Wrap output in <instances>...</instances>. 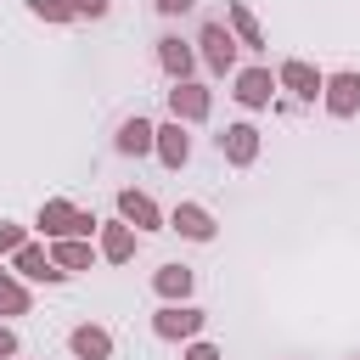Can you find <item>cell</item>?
Wrapping results in <instances>:
<instances>
[{
    "instance_id": "d6986e66",
    "label": "cell",
    "mask_w": 360,
    "mask_h": 360,
    "mask_svg": "<svg viewBox=\"0 0 360 360\" xmlns=\"http://www.w3.org/2000/svg\"><path fill=\"white\" fill-rule=\"evenodd\" d=\"M51 259H56V264L73 276V270H90V259H96V253H90V242L68 236V242H51Z\"/></svg>"
},
{
    "instance_id": "5bb4252c",
    "label": "cell",
    "mask_w": 360,
    "mask_h": 360,
    "mask_svg": "<svg viewBox=\"0 0 360 360\" xmlns=\"http://www.w3.org/2000/svg\"><path fill=\"white\" fill-rule=\"evenodd\" d=\"M68 349H73L79 360H107V354H112V332H107V326H90V321H79V326L68 332Z\"/></svg>"
},
{
    "instance_id": "6da1fadb",
    "label": "cell",
    "mask_w": 360,
    "mask_h": 360,
    "mask_svg": "<svg viewBox=\"0 0 360 360\" xmlns=\"http://www.w3.org/2000/svg\"><path fill=\"white\" fill-rule=\"evenodd\" d=\"M34 225L45 231V242H68V236L90 242V231H96L101 219L84 214V208H73V202H62V197H51V202H39V219H34Z\"/></svg>"
},
{
    "instance_id": "52a82bcc",
    "label": "cell",
    "mask_w": 360,
    "mask_h": 360,
    "mask_svg": "<svg viewBox=\"0 0 360 360\" xmlns=\"http://www.w3.org/2000/svg\"><path fill=\"white\" fill-rule=\"evenodd\" d=\"M219 158H225L231 169H248V163L259 158V129H253V124H225V129H219Z\"/></svg>"
},
{
    "instance_id": "ac0fdd59",
    "label": "cell",
    "mask_w": 360,
    "mask_h": 360,
    "mask_svg": "<svg viewBox=\"0 0 360 360\" xmlns=\"http://www.w3.org/2000/svg\"><path fill=\"white\" fill-rule=\"evenodd\" d=\"M158 158H163L169 169H186V158H191V135H186L180 118H169V124L158 129Z\"/></svg>"
},
{
    "instance_id": "5b68a950",
    "label": "cell",
    "mask_w": 360,
    "mask_h": 360,
    "mask_svg": "<svg viewBox=\"0 0 360 360\" xmlns=\"http://www.w3.org/2000/svg\"><path fill=\"white\" fill-rule=\"evenodd\" d=\"M208 326V315L197 309V304H163L158 315H152V332L158 338H197Z\"/></svg>"
},
{
    "instance_id": "30bf717a",
    "label": "cell",
    "mask_w": 360,
    "mask_h": 360,
    "mask_svg": "<svg viewBox=\"0 0 360 360\" xmlns=\"http://www.w3.org/2000/svg\"><path fill=\"white\" fill-rule=\"evenodd\" d=\"M169 231H180L186 242H214V214L202 202H174L169 208Z\"/></svg>"
},
{
    "instance_id": "484cf974",
    "label": "cell",
    "mask_w": 360,
    "mask_h": 360,
    "mask_svg": "<svg viewBox=\"0 0 360 360\" xmlns=\"http://www.w3.org/2000/svg\"><path fill=\"white\" fill-rule=\"evenodd\" d=\"M152 6H158V11H163V17H180V11H191V6H197V0H152Z\"/></svg>"
},
{
    "instance_id": "3957f363",
    "label": "cell",
    "mask_w": 360,
    "mask_h": 360,
    "mask_svg": "<svg viewBox=\"0 0 360 360\" xmlns=\"http://www.w3.org/2000/svg\"><path fill=\"white\" fill-rule=\"evenodd\" d=\"M276 84H281V90H292L298 101H315V96L326 90V73H321V68H309L304 56H287V62L276 68Z\"/></svg>"
},
{
    "instance_id": "ba28073f",
    "label": "cell",
    "mask_w": 360,
    "mask_h": 360,
    "mask_svg": "<svg viewBox=\"0 0 360 360\" xmlns=\"http://www.w3.org/2000/svg\"><path fill=\"white\" fill-rule=\"evenodd\" d=\"M11 264H17V276H22V281H51V287H56V281H68V270H62L39 242L17 248V253H11Z\"/></svg>"
},
{
    "instance_id": "603a6c76",
    "label": "cell",
    "mask_w": 360,
    "mask_h": 360,
    "mask_svg": "<svg viewBox=\"0 0 360 360\" xmlns=\"http://www.w3.org/2000/svg\"><path fill=\"white\" fill-rule=\"evenodd\" d=\"M17 349H22V343H17V332L0 321V360H17Z\"/></svg>"
},
{
    "instance_id": "277c9868",
    "label": "cell",
    "mask_w": 360,
    "mask_h": 360,
    "mask_svg": "<svg viewBox=\"0 0 360 360\" xmlns=\"http://www.w3.org/2000/svg\"><path fill=\"white\" fill-rule=\"evenodd\" d=\"M169 112H174L180 124H202V118L214 112V96H208V84H197V79H180V84L169 90Z\"/></svg>"
},
{
    "instance_id": "ffe728a7",
    "label": "cell",
    "mask_w": 360,
    "mask_h": 360,
    "mask_svg": "<svg viewBox=\"0 0 360 360\" xmlns=\"http://www.w3.org/2000/svg\"><path fill=\"white\" fill-rule=\"evenodd\" d=\"M28 304H34V298H28V287H22L17 276H6V270H0V315H28Z\"/></svg>"
},
{
    "instance_id": "7c38bea8",
    "label": "cell",
    "mask_w": 360,
    "mask_h": 360,
    "mask_svg": "<svg viewBox=\"0 0 360 360\" xmlns=\"http://www.w3.org/2000/svg\"><path fill=\"white\" fill-rule=\"evenodd\" d=\"M135 236H141V231H135L129 219H107V225H101V259H107V264H129V259H135Z\"/></svg>"
},
{
    "instance_id": "9a60e30c",
    "label": "cell",
    "mask_w": 360,
    "mask_h": 360,
    "mask_svg": "<svg viewBox=\"0 0 360 360\" xmlns=\"http://www.w3.org/2000/svg\"><path fill=\"white\" fill-rule=\"evenodd\" d=\"M158 62H163V73L180 84V79H191V68H197V56H191V45L180 39V34H163L158 39Z\"/></svg>"
},
{
    "instance_id": "d4e9b609",
    "label": "cell",
    "mask_w": 360,
    "mask_h": 360,
    "mask_svg": "<svg viewBox=\"0 0 360 360\" xmlns=\"http://www.w3.org/2000/svg\"><path fill=\"white\" fill-rule=\"evenodd\" d=\"M180 360H225V354H219V349H214V343H191V349H186V354H180Z\"/></svg>"
},
{
    "instance_id": "4fadbf2b",
    "label": "cell",
    "mask_w": 360,
    "mask_h": 360,
    "mask_svg": "<svg viewBox=\"0 0 360 360\" xmlns=\"http://www.w3.org/2000/svg\"><path fill=\"white\" fill-rule=\"evenodd\" d=\"M152 287H158V298H169V304H186V298H191V287H197V270H191V264H158Z\"/></svg>"
},
{
    "instance_id": "8fae6325",
    "label": "cell",
    "mask_w": 360,
    "mask_h": 360,
    "mask_svg": "<svg viewBox=\"0 0 360 360\" xmlns=\"http://www.w3.org/2000/svg\"><path fill=\"white\" fill-rule=\"evenodd\" d=\"M321 101H326L332 118H354L360 112V73H332L326 90H321Z\"/></svg>"
},
{
    "instance_id": "7a4b0ae2",
    "label": "cell",
    "mask_w": 360,
    "mask_h": 360,
    "mask_svg": "<svg viewBox=\"0 0 360 360\" xmlns=\"http://www.w3.org/2000/svg\"><path fill=\"white\" fill-rule=\"evenodd\" d=\"M197 45H202V62H208L214 73H236V51H242V45H236V34H231L219 17H208V22H202Z\"/></svg>"
},
{
    "instance_id": "44dd1931",
    "label": "cell",
    "mask_w": 360,
    "mask_h": 360,
    "mask_svg": "<svg viewBox=\"0 0 360 360\" xmlns=\"http://www.w3.org/2000/svg\"><path fill=\"white\" fill-rule=\"evenodd\" d=\"M28 11H34L39 22H73V6H68V0H28Z\"/></svg>"
},
{
    "instance_id": "2e32d148",
    "label": "cell",
    "mask_w": 360,
    "mask_h": 360,
    "mask_svg": "<svg viewBox=\"0 0 360 360\" xmlns=\"http://www.w3.org/2000/svg\"><path fill=\"white\" fill-rule=\"evenodd\" d=\"M124 158H146V152H158V129L146 124V118H124L118 124V141H112Z\"/></svg>"
},
{
    "instance_id": "8992f818",
    "label": "cell",
    "mask_w": 360,
    "mask_h": 360,
    "mask_svg": "<svg viewBox=\"0 0 360 360\" xmlns=\"http://www.w3.org/2000/svg\"><path fill=\"white\" fill-rule=\"evenodd\" d=\"M276 90H281V84H276L270 68H259V62H253V68H236V90H231V96H236L242 107H270Z\"/></svg>"
},
{
    "instance_id": "9c48e42d",
    "label": "cell",
    "mask_w": 360,
    "mask_h": 360,
    "mask_svg": "<svg viewBox=\"0 0 360 360\" xmlns=\"http://www.w3.org/2000/svg\"><path fill=\"white\" fill-rule=\"evenodd\" d=\"M118 219H129L135 231H163V208H158L146 191H135V186L118 191Z\"/></svg>"
},
{
    "instance_id": "7402d4cb",
    "label": "cell",
    "mask_w": 360,
    "mask_h": 360,
    "mask_svg": "<svg viewBox=\"0 0 360 360\" xmlns=\"http://www.w3.org/2000/svg\"><path fill=\"white\" fill-rule=\"evenodd\" d=\"M17 248H28V231L17 219H0V253H17Z\"/></svg>"
},
{
    "instance_id": "cb8c5ba5",
    "label": "cell",
    "mask_w": 360,
    "mask_h": 360,
    "mask_svg": "<svg viewBox=\"0 0 360 360\" xmlns=\"http://www.w3.org/2000/svg\"><path fill=\"white\" fill-rule=\"evenodd\" d=\"M73 17H107V0H68Z\"/></svg>"
},
{
    "instance_id": "e0dca14e",
    "label": "cell",
    "mask_w": 360,
    "mask_h": 360,
    "mask_svg": "<svg viewBox=\"0 0 360 360\" xmlns=\"http://www.w3.org/2000/svg\"><path fill=\"white\" fill-rule=\"evenodd\" d=\"M225 28L236 34V45H248V51H264V28H259V17H253L242 0H231V6H225Z\"/></svg>"
}]
</instances>
